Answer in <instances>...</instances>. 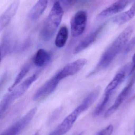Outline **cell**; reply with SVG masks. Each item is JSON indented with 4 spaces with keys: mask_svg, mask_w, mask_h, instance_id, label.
I'll use <instances>...</instances> for the list:
<instances>
[{
    "mask_svg": "<svg viewBox=\"0 0 135 135\" xmlns=\"http://www.w3.org/2000/svg\"><path fill=\"white\" fill-rule=\"evenodd\" d=\"M33 135H39V132H36V133H35V134Z\"/></svg>",
    "mask_w": 135,
    "mask_h": 135,
    "instance_id": "26",
    "label": "cell"
},
{
    "mask_svg": "<svg viewBox=\"0 0 135 135\" xmlns=\"http://www.w3.org/2000/svg\"><path fill=\"white\" fill-rule=\"evenodd\" d=\"M48 1V0H39L30 10L29 18L33 20L39 19L47 8Z\"/></svg>",
    "mask_w": 135,
    "mask_h": 135,
    "instance_id": "17",
    "label": "cell"
},
{
    "mask_svg": "<svg viewBox=\"0 0 135 135\" xmlns=\"http://www.w3.org/2000/svg\"><path fill=\"white\" fill-rule=\"evenodd\" d=\"M129 0H118L102 10L97 17L101 20L115 15L123 11L129 4Z\"/></svg>",
    "mask_w": 135,
    "mask_h": 135,
    "instance_id": "11",
    "label": "cell"
},
{
    "mask_svg": "<svg viewBox=\"0 0 135 135\" xmlns=\"http://www.w3.org/2000/svg\"><path fill=\"white\" fill-rule=\"evenodd\" d=\"M37 108L34 107L25 115L2 132L1 135H19L31 121L37 112Z\"/></svg>",
    "mask_w": 135,
    "mask_h": 135,
    "instance_id": "3",
    "label": "cell"
},
{
    "mask_svg": "<svg viewBox=\"0 0 135 135\" xmlns=\"http://www.w3.org/2000/svg\"><path fill=\"white\" fill-rule=\"evenodd\" d=\"M53 4L58 2L63 8H69L73 6L78 0H50Z\"/></svg>",
    "mask_w": 135,
    "mask_h": 135,
    "instance_id": "22",
    "label": "cell"
},
{
    "mask_svg": "<svg viewBox=\"0 0 135 135\" xmlns=\"http://www.w3.org/2000/svg\"><path fill=\"white\" fill-rule=\"evenodd\" d=\"M87 62L86 59H81L67 65L58 71L55 75L60 81L75 75L81 70Z\"/></svg>",
    "mask_w": 135,
    "mask_h": 135,
    "instance_id": "6",
    "label": "cell"
},
{
    "mask_svg": "<svg viewBox=\"0 0 135 135\" xmlns=\"http://www.w3.org/2000/svg\"><path fill=\"white\" fill-rule=\"evenodd\" d=\"M69 32L67 27L62 26L58 32L55 38V44L57 47L62 48L66 43L68 39Z\"/></svg>",
    "mask_w": 135,
    "mask_h": 135,
    "instance_id": "19",
    "label": "cell"
},
{
    "mask_svg": "<svg viewBox=\"0 0 135 135\" xmlns=\"http://www.w3.org/2000/svg\"><path fill=\"white\" fill-rule=\"evenodd\" d=\"M103 26L100 27L94 31L90 33L85 37L75 47L74 51V54H77L88 48L96 40L99 33L103 28Z\"/></svg>",
    "mask_w": 135,
    "mask_h": 135,
    "instance_id": "13",
    "label": "cell"
},
{
    "mask_svg": "<svg viewBox=\"0 0 135 135\" xmlns=\"http://www.w3.org/2000/svg\"><path fill=\"white\" fill-rule=\"evenodd\" d=\"M39 78L37 74H34L16 86L12 91L9 92L4 97L5 100L12 105L13 102L22 96L27 90L31 85Z\"/></svg>",
    "mask_w": 135,
    "mask_h": 135,
    "instance_id": "4",
    "label": "cell"
},
{
    "mask_svg": "<svg viewBox=\"0 0 135 135\" xmlns=\"http://www.w3.org/2000/svg\"><path fill=\"white\" fill-rule=\"evenodd\" d=\"M31 64L30 63L25 64L21 68L18 74L17 75L13 84L8 88L9 92L12 91L16 86H17L21 82L22 79L27 74L31 67Z\"/></svg>",
    "mask_w": 135,
    "mask_h": 135,
    "instance_id": "20",
    "label": "cell"
},
{
    "mask_svg": "<svg viewBox=\"0 0 135 135\" xmlns=\"http://www.w3.org/2000/svg\"><path fill=\"white\" fill-rule=\"evenodd\" d=\"M80 115L75 108L48 135H65L71 129Z\"/></svg>",
    "mask_w": 135,
    "mask_h": 135,
    "instance_id": "9",
    "label": "cell"
},
{
    "mask_svg": "<svg viewBox=\"0 0 135 135\" xmlns=\"http://www.w3.org/2000/svg\"><path fill=\"white\" fill-rule=\"evenodd\" d=\"M19 4V0H15L2 13L0 18V30L1 31L9 23L10 21L16 13Z\"/></svg>",
    "mask_w": 135,
    "mask_h": 135,
    "instance_id": "12",
    "label": "cell"
},
{
    "mask_svg": "<svg viewBox=\"0 0 135 135\" xmlns=\"http://www.w3.org/2000/svg\"><path fill=\"white\" fill-rule=\"evenodd\" d=\"M63 12V8L58 2L54 4L40 31L44 41L48 42L52 38L62 21Z\"/></svg>",
    "mask_w": 135,
    "mask_h": 135,
    "instance_id": "2",
    "label": "cell"
},
{
    "mask_svg": "<svg viewBox=\"0 0 135 135\" xmlns=\"http://www.w3.org/2000/svg\"><path fill=\"white\" fill-rule=\"evenodd\" d=\"M51 59L50 54L43 49L38 50L32 59L33 64L39 67H44L49 64Z\"/></svg>",
    "mask_w": 135,
    "mask_h": 135,
    "instance_id": "16",
    "label": "cell"
},
{
    "mask_svg": "<svg viewBox=\"0 0 135 135\" xmlns=\"http://www.w3.org/2000/svg\"><path fill=\"white\" fill-rule=\"evenodd\" d=\"M131 64L124 66L115 75L105 88L104 94L111 95L113 91L123 82L127 75H130Z\"/></svg>",
    "mask_w": 135,
    "mask_h": 135,
    "instance_id": "10",
    "label": "cell"
},
{
    "mask_svg": "<svg viewBox=\"0 0 135 135\" xmlns=\"http://www.w3.org/2000/svg\"><path fill=\"white\" fill-rule=\"evenodd\" d=\"M111 95L109 94H104L103 98L101 101L100 102L96 107L93 113L94 116L96 117L99 115L103 112L104 109L107 105V104L109 101Z\"/></svg>",
    "mask_w": 135,
    "mask_h": 135,
    "instance_id": "21",
    "label": "cell"
},
{
    "mask_svg": "<svg viewBox=\"0 0 135 135\" xmlns=\"http://www.w3.org/2000/svg\"><path fill=\"white\" fill-rule=\"evenodd\" d=\"M135 83V71L133 73L132 78L131 79L127 85L124 88L121 93L119 94V96L115 101V103L113 105H112L110 108L106 111L105 113L104 117L105 118H108L112 115L119 108V107L121 105V104L123 102L129 93L132 90L133 85Z\"/></svg>",
    "mask_w": 135,
    "mask_h": 135,
    "instance_id": "8",
    "label": "cell"
},
{
    "mask_svg": "<svg viewBox=\"0 0 135 135\" xmlns=\"http://www.w3.org/2000/svg\"><path fill=\"white\" fill-rule=\"evenodd\" d=\"M134 135H135V131H134Z\"/></svg>",
    "mask_w": 135,
    "mask_h": 135,
    "instance_id": "27",
    "label": "cell"
},
{
    "mask_svg": "<svg viewBox=\"0 0 135 135\" xmlns=\"http://www.w3.org/2000/svg\"><path fill=\"white\" fill-rule=\"evenodd\" d=\"M134 31V28L129 26L124 29L103 54L96 67L88 75L90 77L101 70L109 66L129 41Z\"/></svg>",
    "mask_w": 135,
    "mask_h": 135,
    "instance_id": "1",
    "label": "cell"
},
{
    "mask_svg": "<svg viewBox=\"0 0 135 135\" xmlns=\"http://www.w3.org/2000/svg\"><path fill=\"white\" fill-rule=\"evenodd\" d=\"M16 43L14 38L10 35L7 34L3 37V39L1 41L0 46L1 61L12 52L15 49Z\"/></svg>",
    "mask_w": 135,
    "mask_h": 135,
    "instance_id": "14",
    "label": "cell"
},
{
    "mask_svg": "<svg viewBox=\"0 0 135 135\" xmlns=\"http://www.w3.org/2000/svg\"><path fill=\"white\" fill-rule=\"evenodd\" d=\"M135 46V37H133L129 42H128L124 48V54H125L129 53Z\"/></svg>",
    "mask_w": 135,
    "mask_h": 135,
    "instance_id": "23",
    "label": "cell"
},
{
    "mask_svg": "<svg viewBox=\"0 0 135 135\" xmlns=\"http://www.w3.org/2000/svg\"><path fill=\"white\" fill-rule=\"evenodd\" d=\"M101 89L100 87L96 88L83 100L81 104L79 105L77 108L81 114L88 109L96 100L100 93Z\"/></svg>",
    "mask_w": 135,
    "mask_h": 135,
    "instance_id": "15",
    "label": "cell"
},
{
    "mask_svg": "<svg viewBox=\"0 0 135 135\" xmlns=\"http://www.w3.org/2000/svg\"><path fill=\"white\" fill-rule=\"evenodd\" d=\"M60 81H61L55 74L37 90L33 96V100L35 101L39 100L51 94L56 89Z\"/></svg>",
    "mask_w": 135,
    "mask_h": 135,
    "instance_id": "7",
    "label": "cell"
},
{
    "mask_svg": "<svg viewBox=\"0 0 135 135\" xmlns=\"http://www.w3.org/2000/svg\"><path fill=\"white\" fill-rule=\"evenodd\" d=\"M135 16V4L133 5L129 10L116 16L113 22L118 25H122L129 21Z\"/></svg>",
    "mask_w": 135,
    "mask_h": 135,
    "instance_id": "18",
    "label": "cell"
},
{
    "mask_svg": "<svg viewBox=\"0 0 135 135\" xmlns=\"http://www.w3.org/2000/svg\"><path fill=\"white\" fill-rule=\"evenodd\" d=\"M87 21V14L85 11L80 10L73 16L71 21L72 36L78 37L83 34L86 28Z\"/></svg>",
    "mask_w": 135,
    "mask_h": 135,
    "instance_id": "5",
    "label": "cell"
},
{
    "mask_svg": "<svg viewBox=\"0 0 135 135\" xmlns=\"http://www.w3.org/2000/svg\"><path fill=\"white\" fill-rule=\"evenodd\" d=\"M113 132V125L111 124L100 131L98 132L95 135H111Z\"/></svg>",
    "mask_w": 135,
    "mask_h": 135,
    "instance_id": "24",
    "label": "cell"
},
{
    "mask_svg": "<svg viewBox=\"0 0 135 135\" xmlns=\"http://www.w3.org/2000/svg\"><path fill=\"white\" fill-rule=\"evenodd\" d=\"M132 62L131 64V71H130V75H131L132 74L134 73L135 71V53L133 55L132 57Z\"/></svg>",
    "mask_w": 135,
    "mask_h": 135,
    "instance_id": "25",
    "label": "cell"
}]
</instances>
